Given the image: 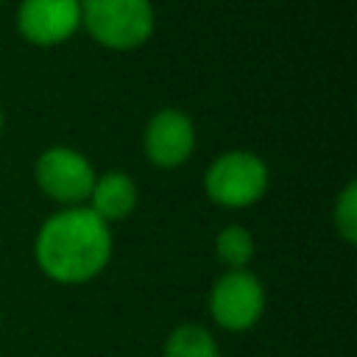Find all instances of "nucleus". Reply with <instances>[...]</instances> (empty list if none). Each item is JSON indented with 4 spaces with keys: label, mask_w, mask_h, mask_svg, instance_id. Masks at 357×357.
Listing matches in <instances>:
<instances>
[{
    "label": "nucleus",
    "mask_w": 357,
    "mask_h": 357,
    "mask_svg": "<svg viewBox=\"0 0 357 357\" xmlns=\"http://www.w3.org/2000/svg\"><path fill=\"white\" fill-rule=\"evenodd\" d=\"M265 312V287L248 271H226L209 290V315L226 332L251 329Z\"/></svg>",
    "instance_id": "nucleus-5"
},
{
    "label": "nucleus",
    "mask_w": 357,
    "mask_h": 357,
    "mask_svg": "<svg viewBox=\"0 0 357 357\" xmlns=\"http://www.w3.org/2000/svg\"><path fill=\"white\" fill-rule=\"evenodd\" d=\"M335 229L349 245L357 243V181H349L335 198Z\"/></svg>",
    "instance_id": "nucleus-11"
},
{
    "label": "nucleus",
    "mask_w": 357,
    "mask_h": 357,
    "mask_svg": "<svg viewBox=\"0 0 357 357\" xmlns=\"http://www.w3.org/2000/svg\"><path fill=\"white\" fill-rule=\"evenodd\" d=\"M86 204L109 226L126 220L137 206V181L123 170H109L95 178Z\"/></svg>",
    "instance_id": "nucleus-8"
},
{
    "label": "nucleus",
    "mask_w": 357,
    "mask_h": 357,
    "mask_svg": "<svg viewBox=\"0 0 357 357\" xmlns=\"http://www.w3.org/2000/svg\"><path fill=\"white\" fill-rule=\"evenodd\" d=\"M162 357H220L215 335L201 324H178L162 349Z\"/></svg>",
    "instance_id": "nucleus-9"
},
{
    "label": "nucleus",
    "mask_w": 357,
    "mask_h": 357,
    "mask_svg": "<svg viewBox=\"0 0 357 357\" xmlns=\"http://www.w3.org/2000/svg\"><path fill=\"white\" fill-rule=\"evenodd\" d=\"M33 178L42 195L61 206H84L98 178L95 165L70 145H50L36 156Z\"/></svg>",
    "instance_id": "nucleus-4"
},
{
    "label": "nucleus",
    "mask_w": 357,
    "mask_h": 357,
    "mask_svg": "<svg viewBox=\"0 0 357 357\" xmlns=\"http://www.w3.org/2000/svg\"><path fill=\"white\" fill-rule=\"evenodd\" d=\"M0 3H3V0H0Z\"/></svg>",
    "instance_id": "nucleus-13"
},
{
    "label": "nucleus",
    "mask_w": 357,
    "mask_h": 357,
    "mask_svg": "<svg viewBox=\"0 0 357 357\" xmlns=\"http://www.w3.org/2000/svg\"><path fill=\"white\" fill-rule=\"evenodd\" d=\"M81 28L109 50H134L151 39L156 11L151 0H81Z\"/></svg>",
    "instance_id": "nucleus-2"
},
{
    "label": "nucleus",
    "mask_w": 357,
    "mask_h": 357,
    "mask_svg": "<svg viewBox=\"0 0 357 357\" xmlns=\"http://www.w3.org/2000/svg\"><path fill=\"white\" fill-rule=\"evenodd\" d=\"M145 159L159 170L181 167L195 151V123L181 109H159L142 134Z\"/></svg>",
    "instance_id": "nucleus-6"
},
{
    "label": "nucleus",
    "mask_w": 357,
    "mask_h": 357,
    "mask_svg": "<svg viewBox=\"0 0 357 357\" xmlns=\"http://www.w3.org/2000/svg\"><path fill=\"white\" fill-rule=\"evenodd\" d=\"M112 226L89 206H64L36 231L33 259L56 284H84L100 276L112 259Z\"/></svg>",
    "instance_id": "nucleus-1"
},
{
    "label": "nucleus",
    "mask_w": 357,
    "mask_h": 357,
    "mask_svg": "<svg viewBox=\"0 0 357 357\" xmlns=\"http://www.w3.org/2000/svg\"><path fill=\"white\" fill-rule=\"evenodd\" d=\"M268 165L251 151H226L209 162L204 173V190L212 204L243 209L257 204L268 192Z\"/></svg>",
    "instance_id": "nucleus-3"
},
{
    "label": "nucleus",
    "mask_w": 357,
    "mask_h": 357,
    "mask_svg": "<svg viewBox=\"0 0 357 357\" xmlns=\"http://www.w3.org/2000/svg\"><path fill=\"white\" fill-rule=\"evenodd\" d=\"M3 123H6V114H3V109H0V131H3Z\"/></svg>",
    "instance_id": "nucleus-12"
},
{
    "label": "nucleus",
    "mask_w": 357,
    "mask_h": 357,
    "mask_svg": "<svg viewBox=\"0 0 357 357\" xmlns=\"http://www.w3.org/2000/svg\"><path fill=\"white\" fill-rule=\"evenodd\" d=\"M254 237L245 226L240 223H229L223 226L218 234H215V257L229 265V271H240V268H248V262L254 259Z\"/></svg>",
    "instance_id": "nucleus-10"
},
{
    "label": "nucleus",
    "mask_w": 357,
    "mask_h": 357,
    "mask_svg": "<svg viewBox=\"0 0 357 357\" xmlns=\"http://www.w3.org/2000/svg\"><path fill=\"white\" fill-rule=\"evenodd\" d=\"M81 28V0H22L17 8V31L36 47H53L75 36Z\"/></svg>",
    "instance_id": "nucleus-7"
}]
</instances>
